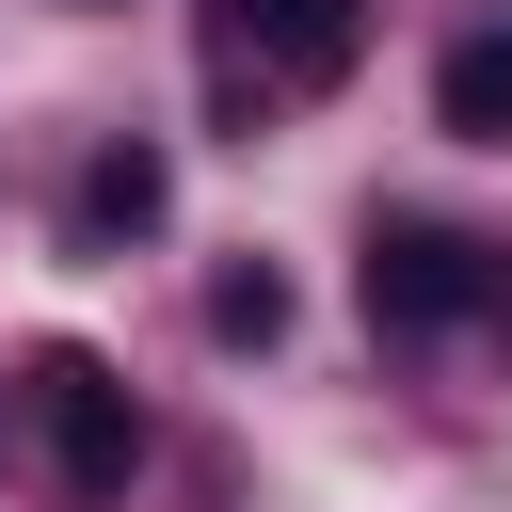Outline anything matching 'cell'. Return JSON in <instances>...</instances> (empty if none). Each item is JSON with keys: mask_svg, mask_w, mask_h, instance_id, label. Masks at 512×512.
Segmentation results:
<instances>
[{"mask_svg": "<svg viewBox=\"0 0 512 512\" xmlns=\"http://www.w3.org/2000/svg\"><path fill=\"white\" fill-rule=\"evenodd\" d=\"M176 208V160L160 144H96V176H80V240H144Z\"/></svg>", "mask_w": 512, "mask_h": 512, "instance_id": "5b68a950", "label": "cell"}, {"mask_svg": "<svg viewBox=\"0 0 512 512\" xmlns=\"http://www.w3.org/2000/svg\"><path fill=\"white\" fill-rule=\"evenodd\" d=\"M352 48H368V0H192V64H208V96H224L240 128L336 96Z\"/></svg>", "mask_w": 512, "mask_h": 512, "instance_id": "6da1fadb", "label": "cell"}, {"mask_svg": "<svg viewBox=\"0 0 512 512\" xmlns=\"http://www.w3.org/2000/svg\"><path fill=\"white\" fill-rule=\"evenodd\" d=\"M352 288H368V336H464V320H496V304H512L496 240H464V224H416V208H384V224H368Z\"/></svg>", "mask_w": 512, "mask_h": 512, "instance_id": "3957f363", "label": "cell"}, {"mask_svg": "<svg viewBox=\"0 0 512 512\" xmlns=\"http://www.w3.org/2000/svg\"><path fill=\"white\" fill-rule=\"evenodd\" d=\"M16 416H32V448H48V480L96 512V496H128V464H144V400H128V368L112 352H80V336H48L32 368H16Z\"/></svg>", "mask_w": 512, "mask_h": 512, "instance_id": "7a4b0ae2", "label": "cell"}, {"mask_svg": "<svg viewBox=\"0 0 512 512\" xmlns=\"http://www.w3.org/2000/svg\"><path fill=\"white\" fill-rule=\"evenodd\" d=\"M432 128H448V144H512V16L432 64Z\"/></svg>", "mask_w": 512, "mask_h": 512, "instance_id": "277c9868", "label": "cell"}, {"mask_svg": "<svg viewBox=\"0 0 512 512\" xmlns=\"http://www.w3.org/2000/svg\"><path fill=\"white\" fill-rule=\"evenodd\" d=\"M208 336H224V352H272V336H288V272H272V256L208 272Z\"/></svg>", "mask_w": 512, "mask_h": 512, "instance_id": "8992f818", "label": "cell"}]
</instances>
